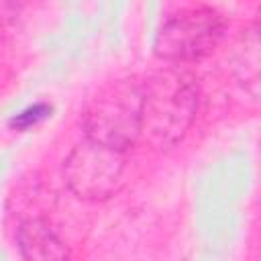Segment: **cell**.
<instances>
[{"instance_id": "obj_1", "label": "cell", "mask_w": 261, "mask_h": 261, "mask_svg": "<svg viewBox=\"0 0 261 261\" xmlns=\"http://www.w3.org/2000/svg\"><path fill=\"white\" fill-rule=\"evenodd\" d=\"M141 137L139 143L155 151L177 145L192 126L198 110V86L181 71H155L141 80Z\"/></svg>"}, {"instance_id": "obj_2", "label": "cell", "mask_w": 261, "mask_h": 261, "mask_svg": "<svg viewBox=\"0 0 261 261\" xmlns=\"http://www.w3.org/2000/svg\"><path fill=\"white\" fill-rule=\"evenodd\" d=\"M141 80L124 77L106 84L82 114L84 135L102 145L126 151L141 137Z\"/></svg>"}, {"instance_id": "obj_3", "label": "cell", "mask_w": 261, "mask_h": 261, "mask_svg": "<svg viewBox=\"0 0 261 261\" xmlns=\"http://www.w3.org/2000/svg\"><path fill=\"white\" fill-rule=\"evenodd\" d=\"M124 165V151L84 137V141L69 151L63 175L71 194L80 200L98 202L120 190Z\"/></svg>"}, {"instance_id": "obj_4", "label": "cell", "mask_w": 261, "mask_h": 261, "mask_svg": "<svg viewBox=\"0 0 261 261\" xmlns=\"http://www.w3.org/2000/svg\"><path fill=\"white\" fill-rule=\"evenodd\" d=\"M224 35V20L210 8H192L169 16L157 37L155 53L171 63L198 61L214 51Z\"/></svg>"}, {"instance_id": "obj_5", "label": "cell", "mask_w": 261, "mask_h": 261, "mask_svg": "<svg viewBox=\"0 0 261 261\" xmlns=\"http://www.w3.org/2000/svg\"><path fill=\"white\" fill-rule=\"evenodd\" d=\"M16 245L24 259L33 261H59L67 259L69 251L61 237L39 218L24 220L16 230Z\"/></svg>"}, {"instance_id": "obj_6", "label": "cell", "mask_w": 261, "mask_h": 261, "mask_svg": "<svg viewBox=\"0 0 261 261\" xmlns=\"http://www.w3.org/2000/svg\"><path fill=\"white\" fill-rule=\"evenodd\" d=\"M49 112H51V108H47L45 104H35L33 108H27V110L20 112L16 118H12V124L18 126V128H29V126L37 124L39 120H43Z\"/></svg>"}]
</instances>
